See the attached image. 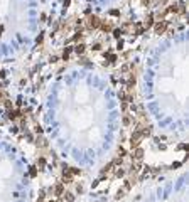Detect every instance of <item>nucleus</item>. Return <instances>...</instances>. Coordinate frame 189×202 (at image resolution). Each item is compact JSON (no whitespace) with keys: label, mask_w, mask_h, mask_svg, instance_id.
Here are the masks:
<instances>
[{"label":"nucleus","mask_w":189,"mask_h":202,"mask_svg":"<svg viewBox=\"0 0 189 202\" xmlns=\"http://www.w3.org/2000/svg\"><path fill=\"white\" fill-rule=\"evenodd\" d=\"M100 22L101 20L98 19L96 15H89L88 19H86V27L88 29H98L100 27Z\"/></svg>","instance_id":"f257e3e1"},{"label":"nucleus","mask_w":189,"mask_h":202,"mask_svg":"<svg viewBox=\"0 0 189 202\" xmlns=\"http://www.w3.org/2000/svg\"><path fill=\"white\" fill-rule=\"evenodd\" d=\"M154 30H155V34H164L167 30V20H159L154 27Z\"/></svg>","instance_id":"f03ea898"},{"label":"nucleus","mask_w":189,"mask_h":202,"mask_svg":"<svg viewBox=\"0 0 189 202\" xmlns=\"http://www.w3.org/2000/svg\"><path fill=\"white\" fill-rule=\"evenodd\" d=\"M132 158H133V162H140L142 158H144V150H142V148H137L132 153Z\"/></svg>","instance_id":"7ed1b4c3"},{"label":"nucleus","mask_w":189,"mask_h":202,"mask_svg":"<svg viewBox=\"0 0 189 202\" xmlns=\"http://www.w3.org/2000/svg\"><path fill=\"white\" fill-rule=\"evenodd\" d=\"M51 192L54 195H63V194H64V185H63V184H59V185H56L54 189H51Z\"/></svg>","instance_id":"20e7f679"},{"label":"nucleus","mask_w":189,"mask_h":202,"mask_svg":"<svg viewBox=\"0 0 189 202\" xmlns=\"http://www.w3.org/2000/svg\"><path fill=\"white\" fill-rule=\"evenodd\" d=\"M98 29H101V30H105V32H110V30L113 29V25L110 24V22H105V20H101V22H100V27H98Z\"/></svg>","instance_id":"39448f33"},{"label":"nucleus","mask_w":189,"mask_h":202,"mask_svg":"<svg viewBox=\"0 0 189 202\" xmlns=\"http://www.w3.org/2000/svg\"><path fill=\"white\" fill-rule=\"evenodd\" d=\"M64 195V200H68V202H73L74 200V195L71 194V192H66V194H63Z\"/></svg>","instance_id":"423d86ee"},{"label":"nucleus","mask_w":189,"mask_h":202,"mask_svg":"<svg viewBox=\"0 0 189 202\" xmlns=\"http://www.w3.org/2000/svg\"><path fill=\"white\" fill-rule=\"evenodd\" d=\"M74 51H76V54H83V52H85V46H83V44H78Z\"/></svg>","instance_id":"0eeeda50"},{"label":"nucleus","mask_w":189,"mask_h":202,"mask_svg":"<svg viewBox=\"0 0 189 202\" xmlns=\"http://www.w3.org/2000/svg\"><path fill=\"white\" fill-rule=\"evenodd\" d=\"M44 165H46V160L41 157L39 160H37V167H39V170H41V169H44Z\"/></svg>","instance_id":"6e6552de"},{"label":"nucleus","mask_w":189,"mask_h":202,"mask_svg":"<svg viewBox=\"0 0 189 202\" xmlns=\"http://www.w3.org/2000/svg\"><path fill=\"white\" fill-rule=\"evenodd\" d=\"M69 56H71V49H66L64 52H63V57H64V59H69Z\"/></svg>","instance_id":"1a4fd4ad"},{"label":"nucleus","mask_w":189,"mask_h":202,"mask_svg":"<svg viewBox=\"0 0 189 202\" xmlns=\"http://www.w3.org/2000/svg\"><path fill=\"white\" fill-rule=\"evenodd\" d=\"M123 125H127V126L130 125V116H128V115H125V116H123Z\"/></svg>","instance_id":"9d476101"},{"label":"nucleus","mask_w":189,"mask_h":202,"mask_svg":"<svg viewBox=\"0 0 189 202\" xmlns=\"http://www.w3.org/2000/svg\"><path fill=\"white\" fill-rule=\"evenodd\" d=\"M157 4H159V7H164L167 4V0H157Z\"/></svg>","instance_id":"9b49d317"}]
</instances>
